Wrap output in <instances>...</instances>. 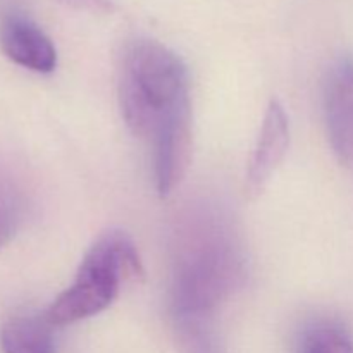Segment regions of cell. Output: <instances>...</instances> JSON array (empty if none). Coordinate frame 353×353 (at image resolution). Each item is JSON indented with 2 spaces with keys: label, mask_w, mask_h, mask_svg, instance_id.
Returning <instances> with one entry per match:
<instances>
[{
  "label": "cell",
  "mask_w": 353,
  "mask_h": 353,
  "mask_svg": "<svg viewBox=\"0 0 353 353\" xmlns=\"http://www.w3.org/2000/svg\"><path fill=\"white\" fill-rule=\"evenodd\" d=\"M119 105L131 133L152 140L168 121L192 109L183 59L150 38L128 45L121 65Z\"/></svg>",
  "instance_id": "obj_2"
},
{
  "label": "cell",
  "mask_w": 353,
  "mask_h": 353,
  "mask_svg": "<svg viewBox=\"0 0 353 353\" xmlns=\"http://www.w3.org/2000/svg\"><path fill=\"white\" fill-rule=\"evenodd\" d=\"M143 278L133 238L123 230L100 234L79 264L74 281L45 310L55 327L97 316L112 305L121 290Z\"/></svg>",
  "instance_id": "obj_3"
},
{
  "label": "cell",
  "mask_w": 353,
  "mask_h": 353,
  "mask_svg": "<svg viewBox=\"0 0 353 353\" xmlns=\"http://www.w3.org/2000/svg\"><path fill=\"white\" fill-rule=\"evenodd\" d=\"M152 145H154L155 188L161 196H169L185 178L192 161V109L168 121L152 137Z\"/></svg>",
  "instance_id": "obj_6"
},
{
  "label": "cell",
  "mask_w": 353,
  "mask_h": 353,
  "mask_svg": "<svg viewBox=\"0 0 353 353\" xmlns=\"http://www.w3.org/2000/svg\"><path fill=\"white\" fill-rule=\"evenodd\" d=\"M54 324L43 314L10 317L0 331L2 353H57Z\"/></svg>",
  "instance_id": "obj_8"
},
{
  "label": "cell",
  "mask_w": 353,
  "mask_h": 353,
  "mask_svg": "<svg viewBox=\"0 0 353 353\" xmlns=\"http://www.w3.org/2000/svg\"><path fill=\"white\" fill-rule=\"evenodd\" d=\"M179 353H228L216 316H171Z\"/></svg>",
  "instance_id": "obj_9"
},
{
  "label": "cell",
  "mask_w": 353,
  "mask_h": 353,
  "mask_svg": "<svg viewBox=\"0 0 353 353\" xmlns=\"http://www.w3.org/2000/svg\"><path fill=\"white\" fill-rule=\"evenodd\" d=\"M0 47L14 64L47 74L57 68V50L48 34L21 14H9L0 24Z\"/></svg>",
  "instance_id": "obj_7"
},
{
  "label": "cell",
  "mask_w": 353,
  "mask_h": 353,
  "mask_svg": "<svg viewBox=\"0 0 353 353\" xmlns=\"http://www.w3.org/2000/svg\"><path fill=\"white\" fill-rule=\"evenodd\" d=\"M290 148V119L278 99H272L265 110L262 128L248 161L245 174V193L248 199H257L285 161Z\"/></svg>",
  "instance_id": "obj_5"
},
{
  "label": "cell",
  "mask_w": 353,
  "mask_h": 353,
  "mask_svg": "<svg viewBox=\"0 0 353 353\" xmlns=\"http://www.w3.org/2000/svg\"><path fill=\"white\" fill-rule=\"evenodd\" d=\"M324 119L338 162L353 165V57L341 55L324 85Z\"/></svg>",
  "instance_id": "obj_4"
},
{
  "label": "cell",
  "mask_w": 353,
  "mask_h": 353,
  "mask_svg": "<svg viewBox=\"0 0 353 353\" xmlns=\"http://www.w3.org/2000/svg\"><path fill=\"white\" fill-rule=\"evenodd\" d=\"M65 7L74 10H85L92 14H112L116 10L112 0H59Z\"/></svg>",
  "instance_id": "obj_12"
},
{
  "label": "cell",
  "mask_w": 353,
  "mask_h": 353,
  "mask_svg": "<svg viewBox=\"0 0 353 353\" xmlns=\"http://www.w3.org/2000/svg\"><path fill=\"white\" fill-rule=\"evenodd\" d=\"M295 353H353V336L338 319H314L300 331Z\"/></svg>",
  "instance_id": "obj_10"
},
{
  "label": "cell",
  "mask_w": 353,
  "mask_h": 353,
  "mask_svg": "<svg viewBox=\"0 0 353 353\" xmlns=\"http://www.w3.org/2000/svg\"><path fill=\"white\" fill-rule=\"evenodd\" d=\"M21 221V203L9 186L0 185V248L16 234Z\"/></svg>",
  "instance_id": "obj_11"
},
{
  "label": "cell",
  "mask_w": 353,
  "mask_h": 353,
  "mask_svg": "<svg viewBox=\"0 0 353 353\" xmlns=\"http://www.w3.org/2000/svg\"><path fill=\"white\" fill-rule=\"evenodd\" d=\"M245 276L243 252L231 228L216 216L192 221L176 247L171 316H217Z\"/></svg>",
  "instance_id": "obj_1"
}]
</instances>
